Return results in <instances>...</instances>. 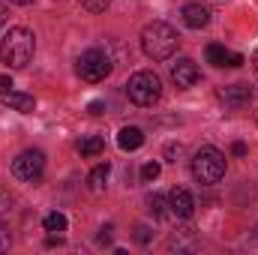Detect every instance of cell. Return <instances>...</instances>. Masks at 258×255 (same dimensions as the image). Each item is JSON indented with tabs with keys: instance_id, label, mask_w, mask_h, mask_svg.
Masks as SVG:
<instances>
[{
	"instance_id": "obj_1",
	"label": "cell",
	"mask_w": 258,
	"mask_h": 255,
	"mask_svg": "<svg viewBox=\"0 0 258 255\" xmlns=\"http://www.w3.org/2000/svg\"><path fill=\"white\" fill-rule=\"evenodd\" d=\"M180 45V36L171 24L165 21H150L144 30H141V48L150 60H168Z\"/></svg>"
},
{
	"instance_id": "obj_2",
	"label": "cell",
	"mask_w": 258,
	"mask_h": 255,
	"mask_svg": "<svg viewBox=\"0 0 258 255\" xmlns=\"http://www.w3.org/2000/svg\"><path fill=\"white\" fill-rule=\"evenodd\" d=\"M33 51H36V39L27 27H9L6 39L0 42V60L12 69H21L30 63Z\"/></svg>"
},
{
	"instance_id": "obj_3",
	"label": "cell",
	"mask_w": 258,
	"mask_h": 255,
	"mask_svg": "<svg viewBox=\"0 0 258 255\" xmlns=\"http://www.w3.org/2000/svg\"><path fill=\"white\" fill-rule=\"evenodd\" d=\"M126 96L135 105H141V108L156 105L159 96H162V81H159V75H156V72H147V69L135 72L126 81Z\"/></svg>"
},
{
	"instance_id": "obj_4",
	"label": "cell",
	"mask_w": 258,
	"mask_h": 255,
	"mask_svg": "<svg viewBox=\"0 0 258 255\" xmlns=\"http://www.w3.org/2000/svg\"><path fill=\"white\" fill-rule=\"evenodd\" d=\"M192 174L198 183H219L222 180V174H225V156L216 150V147H210V144H204V147H198L192 156Z\"/></svg>"
},
{
	"instance_id": "obj_5",
	"label": "cell",
	"mask_w": 258,
	"mask_h": 255,
	"mask_svg": "<svg viewBox=\"0 0 258 255\" xmlns=\"http://www.w3.org/2000/svg\"><path fill=\"white\" fill-rule=\"evenodd\" d=\"M78 75L84 78V81H90V84H99V81H105L108 75H111V57L105 54V51H99V48H90V51H84L81 57H78Z\"/></svg>"
},
{
	"instance_id": "obj_6",
	"label": "cell",
	"mask_w": 258,
	"mask_h": 255,
	"mask_svg": "<svg viewBox=\"0 0 258 255\" xmlns=\"http://www.w3.org/2000/svg\"><path fill=\"white\" fill-rule=\"evenodd\" d=\"M42 171H45V153L42 150H24V153H18L12 159V174L18 180H27V183L39 180Z\"/></svg>"
},
{
	"instance_id": "obj_7",
	"label": "cell",
	"mask_w": 258,
	"mask_h": 255,
	"mask_svg": "<svg viewBox=\"0 0 258 255\" xmlns=\"http://www.w3.org/2000/svg\"><path fill=\"white\" fill-rule=\"evenodd\" d=\"M195 210V201L189 189H183V186H174V189L168 192V213L174 216V219H189Z\"/></svg>"
},
{
	"instance_id": "obj_8",
	"label": "cell",
	"mask_w": 258,
	"mask_h": 255,
	"mask_svg": "<svg viewBox=\"0 0 258 255\" xmlns=\"http://www.w3.org/2000/svg\"><path fill=\"white\" fill-rule=\"evenodd\" d=\"M219 102L228 108V111H240L243 105L252 102V90L246 84H231V87H222L219 90Z\"/></svg>"
},
{
	"instance_id": "obj_9",
	"label": "cell",
	"mask_w": 258,
	"mask_h": 255,
	"mask_svg": "<svg viewBox=\"0 0 258 255\" xmlns=\"http://www.w3.org/2000/svg\"><path fill=\"white\" fill-rule=\"evenodd\" d=\"M171 78H174V84H177V87H192L195 81L201 78V72H198L195 60L180 57V60H174V63H171Z\"/></svg>"
},
{
	"instance_id": "obj_10",
	"label": "cell",
	"mask_w": 258,
	"mask_h": 255,
	"mask_svg": "<svg viewBox=\"0 0 258 255\" xmlns=\"http://www.w3.org/2000/svg\"><path fill=\"white\" fill-rule=\"evenodd\" d=\"M207 63H213V66H243V54L228 51V48L219 45V42H210V45H207Z\"/></svg>"
},
{
	"instance_id": "obj_11",
	"label": "cell",
	"mask_w": 258,
	"mask_h": 255,
	"mask_svg": "<svg viewBox=\"0 0 258 255\" xmlns=\"http://www.w3.org/2000/svg\"><path fill=\"white\" fill-rule=\"evenodd\" d=\"M0 102L9 105L12 111H21V114H30L33 105H36L33 96H30V93H21V90H3V93H0Z\"/></svg>"
},
{
	"instance_id": "obj_12",
	"label": "cell",
	"mask_w": 258,
	"mask_h": 255,
	"mask_svg": "<svg viewBox=\"0 0 258 255\" xmlns=\"http://www.w3.org/2000/svg\"><path fill=\"white\" fill-rule=\"evenodd\" d=\"M183 21H186V27L201 30V27L210 24V9H204L201 3H186L183 6Z\"/></svg>"
},
{
	"instance_id": "obj_13",
	"label": "cell",
	"mask_w": 258,
	"mask_h": 255,
	"mask_svg": "<svg viewBox=\"0 0 258 255\" xmlns=\"http://www.w3.org/2000/svg\"><path fill=\"white\" fill-rule=\"evenodd\" d=\"M141 144H144V132H141L138 126H123L120 129V135H117V147H120V150L129 153V150H138Z\"/></svg>"
},
{
	"instance_id": "obj_14",
	"label": "cell",
	"mask_w": 258,
	"mask_h": 255,
	"mask_svg": "<svg viewBox=\"0 0 258 255\" xmlns=\"http://www.w3.org/2000/svg\"><path fill=\"white\" fill-rule=\"evenodd\" d=\"M75 147H78L81 156H99V153L105 150V141H102L99 135H81Z\"/></svg>"
},
{
	"instance_id": "obj_15",
	"label": "cell",
	"mask_w": 258,
	"mask_h": 255,
	"mask_svg": "<svg viewBox=\"0 0 258 255\" xmlns=\"http://www.w3.org/2000/svg\"><path fill=\"white\" fill-rule=\"evenodd\" d=\"M105 183H108V162L96 165V168L90 171V177H87V186H90V192H102V189H105Z\"/></svg>"
},
{
	"instance_id": "obj_16",
	"label": "cell",
	"mask_w": 258,
	"mask_h": 255,
	"mask_svg": "<svg viewBox=\"0 0 258 255\" xmlns=\"http://www.w3.org/2000/svg\"><path fill=\"white\" fill-rule=\"evenodd\" d=\"M147 210L153 213V219L171 216V213H168V195H147Z\"/></svg>"
},
{
	"instance_id": "obj_17",
	"label": "cell",
	"mask_w": 258,
	"mask_h": 255,
	"mask_svg": "<svg viewBox=\"0 0 258 255\" xmlns=\"http://www.w3.org/2000/svg\"><path fill=\"white\" fill-rule=\"evenodd\" d=\"M42 225H45V231H48V234H60V231H66V216L54 210V213H48V216H45V222H42Z\"/></svg>"
},
{
	"instance_id": "obj_18",
	"label": "cell",
	"mask_w": 258,
	"mask_h": 255,
	"mask_svg": "<svg viewBox=\"0 0 258 255\" xmlns=\"http://www.w3.org/2000/svg\"><path fill=\"white\" fill-rule=\"evenodd\" d=\"M156 177H159V162H147V165L141 168V180L150 183V180H156Z\"/></svg>"
},
{
	"instance_id": "obj_19",
	"label": "cell",
	"mask_w": 258,
	"mask_h": 255,
	"mask_svg": "<svg viewBox=\"0 0 258 255\" xmlns=\"http://www.w3.org/2000/svg\"><path fill=\"white\" fill-rule=\"evenodd\" d=\"M108 3H111V0H81V6H84V9H90V12H105V9H108Z\"/></svg>"
},
{
	"instance_id": "obj_20",
	"label": "cell",
	"mask_w": 258,
	"mask_h": 255,
	"mask_svg": "<svg viewBox=\"0 0 258 255\" xmlns=\"http://www.w3.org/2000/svg\"><path fill=\"white\" fill-rule=\"evenodd\" d=\"M180 156H183V147H180V144H168V147H165V159H168V162H177Z\"/></svg>"
},
{
	"instance_id": "obj_21",
	"label": "cell",
	"mask_w": 258,
	"mask_h": 255,
	"mask_svg": "<svg viewBox=\"0 0 258 255\" xmlns=\"http://www.w3.org/2000/svg\"><path fill=\"white\" fill-rule=\"evenodd\" d=\"M87 111H90V114H102V111H105V102H102V99H93V102L87 105Z\"/></svg>"
},
{
	"instance_id": "obj_22",
	"label": "cell",
	"mask_w": 258,
	"mask_h": 255,
	"mask_svg": "<svg viewBox=\"0 0 258 255\" xmlns=\"http://www.w3.org/2000/svg\"><path fill=\"white\" fill-rule=\"evenodd\" d=\"M135 240H138V243H147V240H150V231H147L144 225H138V228H135Z\"/></svg>"
},
{
	"instance_id": "obj_23",
	"label": "cell",
	"mask_w": 258,
	"mask_h": 255,
	"mask_svg": "<svg viewBox=\"0 0 258 255\" xmlns=\"http://www.w3.org/2000/svg\"><path fill=\"white\" fill-rule=\"evenodd\" d=\"M231 150H234V156H246V144H243V141H234Z\"/></svg>"
},
{
	"instance_id": "obj_24",
	"label": "cell",
	"mask_w": 258,
	"mask_h": 255,
	"mask_svg": "<svg viewBox=\"0 0 258 255\" xmlns=\"http://www.w3.org/2000/svg\"><path fill=\"white\" fill-rule=\"evenodd\" d=\"M9 246V237H6V231H3V225H0V249H6Z\"/></svg>"
},
{
	"instance_id": "obj_25",
	"label": "cell",
	"mask_w": 258,
	"mask_h": 255,
	"mask_svg": "<svg viewBox=\"0 0 258 255\" xmlns=\"http://www.w3.org/2000/svg\"><path fill=\"white\" fill-rule=\"evenodd\" d=\"M0 87H12V78L9 75H0Z\"/></svg>"
},
{
	"instance_id": "obj_26",
	"label": "cell",
	"mask_w": 258,
	"mask_h": 255,
	"mask_svg": "<svg viewBox=\"0 0 258 255\" xmlns=\"http://www.w3.org/2000/svg\"><path fill=\"white\" fill-rule=\"evenodd\" d=\"M6 15H9V12H6V6H3V3H0V27H3V24H6Z\"/></svg>"
},
{
	"instance_id": "obj_27",
	"label": "cell",
	"mask_w": 258,
	"mask_h": 255,
	"mask_svg": "<svg viewBox=\"0 0 258 255\" xmlns=\"http://www.w3.org/2000/svg\"><path fill=\"white\" fill-rule=\"evenodd\" d=\"M9 3H18V6H27V3H33V0H9Z\"/></svg>"
},
{
	"instance_id": "obj_28",
	"label": "cell",
	"mask_w": 258,
	"mask_h": 255,
	"mask_svg": "<svg viewBox=\"0 0 258 255\" xmlns=\"http://www.w3.org/2000/svg\"><path fill=\"white\" fill-rule=\"evenodd\" d=\"M252 69H255V75H258V54L252 57Z\"/></svg>"
}]
</instances>
